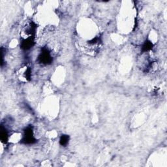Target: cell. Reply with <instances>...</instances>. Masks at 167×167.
I'll list each match as a JSON object with an SVG mask.
<instances>
[{"label": "cell", "instance_id": "obj_1", "mask_svg": "<svg viewBox=\"0 0 167 167\" xmlns=\"http://www.w3.org/2000/svg\"><path fill=\"white\" fill-rule=\"evenodd\" d=\"M53 61L49 50L47 48H43L41 50L40 54L38 56V61L43 65H49Z\"/></svg>", "mask_w": 167, "mask_h": 167}, {"label": "cell", "instance_id": "obj_2", "mask_svg": "<svg viewBox=\"0 0 167 167\" xmlns=\"http://www.w3.org/2000/svg\"><path fill=\"white\" fill-rule=\"evenodd\" d=\"M24 134L22 142L24 144H33L36 142V139L33 136V131L31 126L26 127L24 129Z\"/></svg>", "mask_w": 167, "mask_h": 167}, {"label": "cell", "instance_id": "obj_3", "mask_svg": "<svg viewBox=\"0 0 167 167\" xmlns=\"http://www.w3.org/2000/svg\"><path fill=\"white\" fill-rule=\"evenodd\" d=\"M34 45H35V36L30 35L29 37L22 41L20 47L22 49L27 50L30 49Z\"/></svg>", "mask_w": 167, "mask_h": 167}, {"label": "cell", "instance_id": "obj_4", "mask_svg": "<svg viewBox=\"0 0 167 167\" xmlns=\"http://www.w3.org/2000/svg\"><path fill=\"white\" fill-rule=\"evenodd\" d=\"M153 47H154V45L150 41H146L142 45V51L143 52L150 51L153 49Z\"/></svg>", "mask_w": 167, "mask_h": 167}, {"label": "cell", "instance_id": "obj_5", "mask_svg": "<svg viewBox=\"0 0 167 167\" xmlns=\"http://www.w3.org/2000/svg\"><path fill=\"white\" fill-rule=\"evenodd\" d=\"M9 139V135L8 132L5 129V128H4L3 126H1V140L2 142L5 144L7 143Z\"/></svg>", "mask_w": 167, "mask_h": 167}, {"label": "cell", "instance_id": "obj_6", "mask_svg": "<svg viewBox=\"0 0 167 167\" xmlns=\"http://www.w3.org/2000/svg\"><path fill=\"white\" fill-rule=\"evenodd\" d=\"M69 141V136L67 134H62L59 139V144L62 146H66Z\"/></svg>", "mask_w": 167, "mask_h": 167}, {"label": "cell", "instance_id": "obj_7", "mask_svg": "<svg viewBox=\"0 0 167 167\" xmlns=\"http://www.w3.org/2000/svg\"><path fill=\"white\" fill-rule=\"evenodd\" d=\"M31 77V69L28 67L27 69L26 73H25V78L27 81H30Z\"/></svg>", "mask_w": 167, "mask_h": 167}]
</instances>
